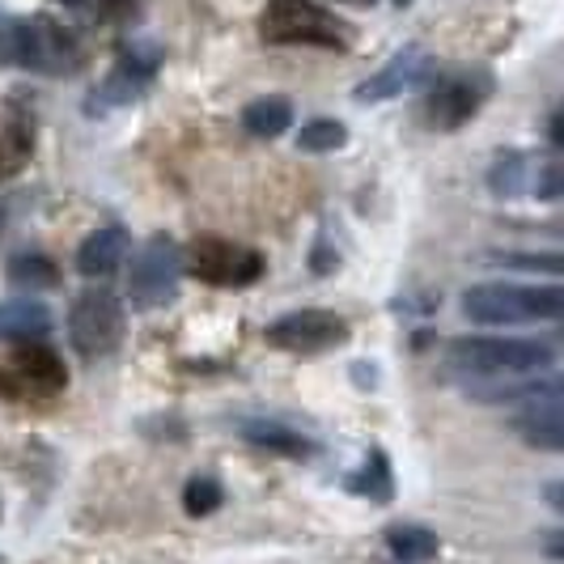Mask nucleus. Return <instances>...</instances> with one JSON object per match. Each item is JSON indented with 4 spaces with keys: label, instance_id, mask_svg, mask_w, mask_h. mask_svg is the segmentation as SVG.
Masks as SVG:
<instances>
[{
    "label": "nucleus",
    "instance_id": "5",
    "mask_svg": "<svg viewBox=\"0 0 564 564\" xmlns=\"http://www.w3.org/2000/svg\"><path fill=\"white\" fill-rule=\"evenodd\" d=\"M178 284H183V251L170 242V238H149L132 268H128V293L141 311L153 306H170L178 297Z\"/></svg>",
    "mask_w": 564,
    "mask_h": 564
},
{
    "label": "nucleus",
    "instance_id": "18",
    "mask_svg": "<svg viewBox=\"0 0 564 564\" xmlns=\"http://www.w3.org/2000/svg\"><path fill=\"white\" fill-rule=\"evenodd\" d=\"M4 281L13 289H26V293H39V289H56L59 284V268L47 259V254H18L9 259V272Z\"/></svg>",
    "mask_w": 564,
    "mask_h": 564
},
{
    "label": "nucleus",
    "instance_id": "17",
    "mask_svg": "<svg viewBox=\"0 0 564 564\" xmlns=\"http://www.w3.org/2000/svg\"><path fill=\"white\" fill-rule=\"evenodd\" d=\"M242 128L251 132V137H263V141H272V137H281L293 128V102L281 98V94H268V98H254L251 107L242 111Z\"/></svg>",
    "mask_w": 564,
    "mask_h": 564
},
{
    "label": "nucleus",
    "instance_id": "2",
    "mask_svg": "<svg viewBox=\"0 0 564 564\" xmlns=\"http://www.w3.org/2000/svg\"><path fill=\"white\" fill-rule=\"evenodd\" d=\"M451 366L480 373V378H527L535 369L552 366V344L501 336L458 339V344H451Z\"/></svg>",
    "mask_w": 564,
    "mask_h": 564
},
{
    "label": "nucleus",
    "instance_id": "23",
    "mask_svg": "<svg viewBox=\"0 0 564 564\" xmlns=\"http://www.w3.org/2000/svg\"><path fill=\"white\" fill-rule=\"evenodd\" d=\"M492 263H506V268H513V272H547V276H561L564 272V259L556 251H547V254L501 251V254H492Z\"/></svg>",
    "mask_w": 564,
    "mask_h": 564
},
{
    "label": "nucleus",
    "instance_id": "1",
    "mask_svg": "<svg viewBox=\"0 0 564 564\" xmlns=\"http://www.w3.org/2000/svg\"><path fill=\"white\" fill-rule=\"evenodd\" d=\"M564 311L561 284H471L463 293V314L484 327H509V323H552Z\"/></svg>",
    "mask_w": 564,
    "mask_h": 564
},
{
    "label": "nucleus",
    "instance_id": "28",
    "mask_svg": "<svg viewBox=\"0 0 564 564\" xmlns=\"http://www.w3.org/2000/svg\"><path fill=\"white\" fill-rule=\"evenodd\" d=\"M59 4H68V9H82V4H89V0H59Z\"/></svg>",
    "mask_w": 564,
    "mask_h": 564
},
{
    "label": "nucleus",
    "instance_id": "9",
    "mask_svg": "<svg viewBox=\"0 0 564 564\" xmlns=\"http://www.w3.org/2000/svg\"><path fill=\"white\" fill-rule=\"evenodd\" d=\"M18 64H26L34 73H47V77H59V73H73L82 64V47L64 26L47 22V18H34V22H22Z\"/></svg>",
    "mask_w": 564,
    "mask_h": 564
},
{
    "label": "nucleus",
    "instance_id": "11",
    "mask_svg": "<svg viewBox=\"0 0 564 564\" xmlns=\"http://www.w3.org/2000/svg\"><path fill=\"white\" fill-rule=\"evenodd\" d=\"M424 68V56L416 52V47H408V52H399L382 73H373L369 82H361V89H357V98L361 102H387V98H399L403 89H412L416 85V77H421Z\"/></svg>",
    "mask_w": 564,
    "mask_h": 564
},
{
    "label": "nucleus",
    "instance_id": "19",
    "mask_svg": "<svg viewBox=\"0 0 564 564\" xmlns=\"http://www.w3.org/2000/svg\"><path fill=\"white\" fill-rule=\"evenodd\" d=\"M387 547L399 564H424L437 556V535L424 527H391L387 531Z\"/></svg>",
    "mask_w": 564,
    "mask_h": 564
},
{
    "label": "nucleus",
    "instance_id": "7",
    "mask_svg": "<svg viewBox=\"0 0 564 564\" xmlns=\"http://www.w3.org/2000/svg\"><path fill=\"white\" fill-rule=\"evenodd\" d=\"M192 272L208 284H229V289H242L263 276V254L251 247H238L229 238L217 234H204L192 251Z\"/></svg>",
    "mask_w": 564,
    "mask_h": 564
},
{
    "label": "nucleus",
    "instance_id": "27",
    "mask_svg": "<svg viewBox=\"0 0 564 564\" xmlns=\"http://www.w3.org/2000/svg\"><path fill=\"white\" fill-rule=\"evenodd\" d=\"M547 556H561V535H547Z\"/></svg>",
    "mask_w": 564,
    "mask_h": 564
},
{
    "label": "nucleus",
    "instance_id": "10",
    "mask_svg": "<svg viewBox=\"0 0 564 564\" xmlns=\"http://www.w3.org/2000/svg\"><path fill=\"white\" fill-rule=\"evenodd\" d=\"M509 429H513L527 446H535V451H561L564 446L561 399H539V403H531L522 416L509 421Z\"/></svg>",
    "mask_w": 564,
    "mask_h": 564
},
{
    "label": "nucleus",
    "instance_id": "22",
    "mask_svg": "<svg viewBox=\"0 0 564 564\" xmlns=\"http://www.w3.org/2000/svg\"><path fill=\"white\" fill-rule=\"evenodd\" d=\"M30 149H34L30 128H9V132L0 137V178H13L18 170L26 166Z\"/></svg>",
    "mask_w": 564,
    "mask_h": 564
},
{
    "label": "nucleus",
    "instance_id": "20",
    "mask_svg": "<svg viewBox=\"0 0 564 564\" xmlns=\"http://www.w3.org/2000/svg\"><path fill=\"white\" fill-rule=\"evenodd\" d=\"M297 144L306 149V153H336L348 144V128L339 123V119H311L302 132H297Z\"/></svg>",
    "mask_w": 564,
    "mask_h": 564
},
{
    "label": "nucleus",
    "instance_id": "15",
    "mask_svg": "<svg viewBox=\"0 0 564 564\" xmlns=\"http://www.w3.org/2000/svg\"><path fill=\"white\" fill-rule=\"evenodd\" d=\"M52 332V314L43 302H0V339H26L34 344L39 336Z\"/></svg>",
    "mask_w": 564,
    "mask_h": 564
},
{
    "label": "nucleus",
    "instance_id": "13",
    "mask_svg": "<svg viewBox=\"0 0 564 564\" xmlns=\"http://www.w3.org/2000/svg\"><path fill=\"white\" fill-rule=\"evenodd\" d=\"M480 107V89L467 82V77H446V82L433 89L429 98V115L442 123V128H458L467 123Z\"/></svg>",
    "mask_w": 564,
    "mask_h": 564
},
{
    "label": "nucleus",
    "instance_id": "26",
    "mask_svg": "<svg viewBox=\"0 0 564 564\" xmlns=\"http://www.w3.org/2000/svg\"><path fill=\"white\" fill-rule=\"evenodd\" d=\"M547 501H552V509H561V484H547Z\"/></svg>",
    "mask_w": 564,
    "mask_h": 564
},
{
    "label": "nucleus",
    "instance_id": "4",
    "mask_svg": "<svg viewBox=\"0 0 564 564\" xmlns=\"http://www.w3.org/2000/svg\"><path fill=\"white\" fill-rule=\"evenodd\" d=\"M332 13L311 0H268L259 13V34L268 43H311V47H344V34Z\"/></svg>",
    "mask_w": 564,
    "mask_h": 564
},
{
    "label": "nucleus",
    "instance_id": "24",
    "mask_svg": "<svg viewBox=\"0 0 564 564\" xmlns=\"http://www.w3.org/2000/svg\"><path fill=\"white\" fill-rule=\"evenodd\" d=\"M352 492H366V497H373V501H387V497H391V467H387V454L373 451L369 471L352 480Z\"/></svg>",
    "mask_w": 564,
    "mask_h": 564
},
{
    "label": "nucleus",
    "instance_id": "21",
    "mask_svg": "<svg viewBox=\"0 0 564 564\" xmlns=\"http://www.w3.org/2000/svg\"><path fill=\"white\" fill-rule=\"evenodd\" d=\"M221 501H226V492H221V484L213 480V476H196V480H187V488H183V509L192 518H208Z\"/></svg>",
    "mask_w": 564,
    "mask_h": 564
},
{
    "label": "nucleus",
    "instance_id": "12",
    "mask_svg": "<svg viewBox=\"0 0 564 564\" xmlns=\"http://www.w3.org/2000/svg\"><path fill=\"white\" fill-rule=\"evenodd\" d=\"M128 254V229L123 226H107V229H94L77 247V272L82 276H111L115 268L123 263Z\"/></svg>",
    "mask_w": 564,
    "mask_h": 564
},
{
    "label": "nucleus",
    "instance_id": "29",
    "mask_svg": "<svg viewBox=\"0 0 564 564\" xmlns=\"http://www.w3.org/2000/svg\"><path fill=\"white\" fill-rule=\"evenodd\" d=\"M357 4H369V0H357Z\"/></svg>",
    "mask_w": 564,
    "mask_h": 564
},
{
    "label": "nucleus",
    "instance_id": "25",
    "mask_svg": "<svg viewBox=\"0 0 564 564\" xmlns=\"http://www.w3.org/2000/svg\"><path fill=\"white\" fill-rule=\"evenodd\" d=\"M18 43H22V22L0 9V64H18Z\"/></svg>",
    "mask_w": 564,
    "mask_h": 564
},
{
    "label": "nucleus",
    "instance_id": "16",
    "mask_svg": "<svg viewBox=\"0 0 564 564\" xmlns=\"http://www.w3.org/2000/svg\"><path fill=\"white\" fill-rule=\"evenodd\" d=\"M242 437H247L251 446L284 454V458H311L314 454L311 437H302L297 429H284V424H276V421H247L242 424Z\"/></svg>",
    "mask_w": 564,
    "mask_h": 564
},
{
    "label": "nucleus",
    "instance_id": "8",
    "mask_svg": "<svg viewBox=\"0 0 564 564\" xmlns=\"http://www.w3.org/2000/svg\"><path fill=\"white\" fill-rule=\"evenodd\" d=\"M348 339V323L332 311H293L268 327V344L284 352H327Z\"/></svg>",
    "mask_w": 564,
    "mask_h": 564
},
{
    "label": "nucleus",
    "instance_id": "14",
    "mask_svg": "<svg viewBox=\"0 0 564 564\" xmlns=\"http://www.w3.org/2000/svg\"><path fill=\"white\" fill-rule=\"evenodd\" d=\"M13 373L26 382V387H34V391H59L64 387V361H59L56 352L47 348V344H26L18 357H13Z\"/></svg>",
    "mask_w": 564,
    "mask_h": 564
},
{
    "label": "nucleus",
    "instance_id": "3",
    "mask_svg": "<svg viewBox=\"0 0 564 564\" xmlns=\"http://www.w3.org/2000/svg\"><path fill=\"white\" fill-rule=\"evenodd\" d=\"M123 332H128L123 302L115 293H107V289L82 293L73 302V311H68V336H73V348L82 352L85 361L111 357L115 348L123 344Z\"/></svg>",
    "mask_w": 564,
    "mask_h": 564
},
{
    "label": "nucleus",
    "instance_id": "6",
    "mask_svg": "<svg viewBox=\"0 0 564 564\" xmlns=\"http://www.w3.org/2000/svg\"><path fill=\"white\" fill-rule=\"evenodd\" d=\"M488 187L501 199L535 196L543 204L561 199V162L535 153H501L488 170Z\"/></svg>",
    "mask_w": 564,
    "mask_h": 564
}]
</instances>
